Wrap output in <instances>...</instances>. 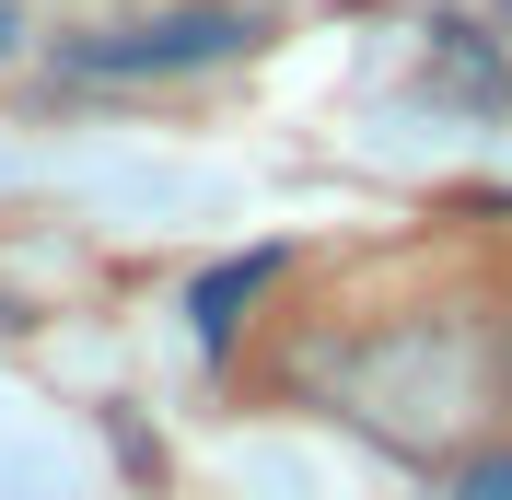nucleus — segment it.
<instances>
[{
  "mask_svg": "<svg viewBox=\"0 0 512 500\" xmlns=\"http://www.w3.org/2000/svg\"><path fill=\"white\" fill-rule=\"evenodd\" d=\"M489 396V361L454 314H408V326H373V338L338 361V407H350L373 442L396 454H454L466 419Z\"/></svg>",
  "mask_w": 512,
  "mask_h": 500,
  "instance_id": "1",
  "label": "nucleus"
},
{
  "mask_svg": "<svg viewBox=\"0 0 512 500\" xmlns=\"http://www.w3.org/2000/svg\"><path fill=\"white\" fill-rule=\"evenodd\" d=\"M256 47V12H222V0H175V12H128V24H82L59 35L70 82H175V70H222Z\"/></svg>",
  "mask_w": 512,
  "mask_h": 500,
  "instance_id": "2",
  "label": "nucleus"
},
{
  "mask_svg": "<svg viewBox=\"0 0 512 500\" xmlns=\"http://www.w3.org/2000/svg\"><path fill=\"white\" fill-rule=\"evenodd\" d=\"M280 280V245H256V256H222L210 280L187 291V314H198V349H233V326H245V303Z\"/></svg>",
  "mask_w": 512,
  "mask_h": 500,
  "instance_id": "3",
  "label": "nucleus"
},
{
  "mask_svg": "<svg viewBox=\"0 0 512 500\" xmlns=\"http://www.w3.org/2000/svg\"><path fill=\"white\" fill-rule=\"evenodd\" d=\"M454 500H512V454H478V466L454 477Z\"/></svg>",
  "mask_w": 512,
  "mask_h": 500,
  "instance_id": "4",
  "label": "nucleus"
},
{
  "mask_svg": "<svg viewBox=\"0 0 512 500\" xmlns=\"http://www.w3.org/2000/svg\"><path fill=\"white\" fill-rule=\"evenodd\" d=\"M12 47H24V0H0V59H12Z\"/></svg>",
  "mask_w": 512,
  "mask_h": 500,
  "instance_id": "5",
  "label": "nucleus"
},
{
  "mask_svg": "<svg viewBox=\"0 0 512 500\" xmlns=\"http://www.w3.org/2000/svg\"><path fill=\"white\" fill-rule=\"evenodd\" d=\"M489 384H501V407H512V326H501V361H489Z\"/></svg>",
  "mask_w": 512,
  "mask_h": 500,
  "instance_id": "6",
  "label": "nucleus"
}]
</instances>
